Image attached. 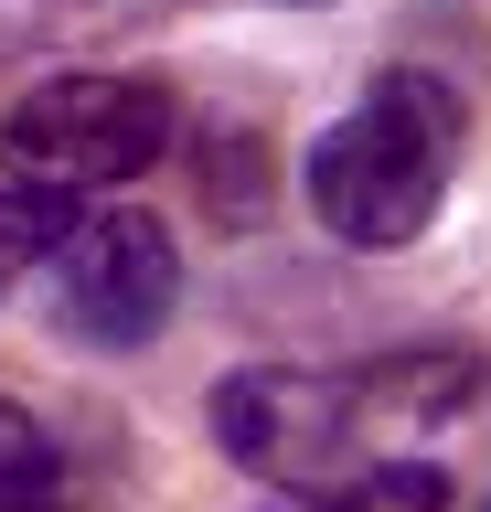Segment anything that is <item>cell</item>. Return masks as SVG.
Masks as SVG:
<instances>
[{
    "label": "cell",
    "mask_w": 491,
    "mask_h": 512,
    "mask_svg": "<svg viewBox=\"0 0 491 512\" xmlns=\"http://www.w3.org/2000/svg\"><path fill=\"white\" fill-rule=\"evenodd\" d=\"M214 438L310 512H491V352L406 342L353 374L257 363L214 384Z\"/></svg>",
    "instance_id": "cell-1"
},
{
    "label": "cell",
    "mask_w": 491,
    "mask_h": 512,
    "mask_svg": "<svg viewBox=\"0 0 491 512\" xmlns=\"http://www.w3.org/2000/svg\"><path fill=\"white\" fill-rule=\"evenodd\" d=\"M459 139H470V107H459L449 75H417L395 64L363 86L353 118H331L310 139V214L342 235V246L385 256V246H417L438 203H449V171H459Z\"/></svg>",
    "instance_id": "cell-2"
},
{
    "label": "cell",
    "mask_w": 491,
    "mask_h": 512,
    "mask_svg": "<svg viewBox=\"0 0 491 512\" xmlns=\"http://www.w3.org/2000/svg\"><path fill=\"white\" fill-rule=\"evenodd\" d=\"M171 128L182 118H171L161 75H54L0 118V171L54 203H86L107 182H139L171 150Z\"/></svg>",
    "instance_id": "cell-3"
},
{
    "label": "cell",
    "mask_w": 491,
    "mask_h": 512,
    "mask_svg": "<svg viewBox=\"0 0 491 512\" xmlns=\"http://www.w3.org/2000/svg\"><path fill=\"white\" fill-rule=\"evenodd\" d=\"M43 288H54V320L75 342L139 352V342H161V320L182 310V246L139 203H75L54 224V246H43Z\"/></svg>",
    "instance_id": "cell-4"
},
{
    "label": "cell",
    "mask_w": 491,
    "mask_h": 512,
    "mask_svg": "<svg viewBox=\"0 0 491 512\" xmlns=\"http://www.w3.org/2000/svg\"><path fill=\"white\" fill-rule=\"evenodd\" d=\"M75 203H54V192H33V182H0V299L43 267V246H54V224H65Z\"/></svg>",
    "instance_id": "cell-5"
},
{
    "label": "cell",
    "mask_w": 491,
    "mask_h": 512,
    "mask_svg": "<svg viewBox=\"0 0 491 512\" xmlns=\"http://www.w3.org/2000/svg\"><path fill=\"white\" fill-rule=\"evenodd\" d=\"M54 480H65L54 438H43L22 406H0V512H11V502H54Z\"/></svg>",
    "instance_id": "cell-6"
},
{
    "label": "cell",
    "mask_w": 491,
    "mask_h": 512,
    "mask_svg": "<svg viewBox=\"0 0 491 512\" xmlns=\"http://www.w3.org/2000/svg\"><path fill=\"white\" fill-rule=\"evenodd\" d=\"M54 22H65V0H0V54L11 43H43Z\"/></svg>",
    "instance_id": "cell-7"
},
{
    "label": "cell",
    "mask_w": 491,
    "mask_h": 512,
    "mask_svg": "<svg viewBox=\"0 0 491 512\" xmlns=\"http://www.w3.org/2000/svg\"><path fill=\"white\" fill-rule=\"evenodd\" d=\"M11 512H65V502H11Z\"/></svg>",
    "instance_id": "cell-8"
},
{
    "label": "cell",
    "mask_w": 491,
    "mask_h": 512,
    "mask_svg": "<svg viewBox=\"0 0 491 512\" xmlns=\"http://www.w3.org/2000/svg\"><path fill=\"white\" fill-rule=\"evenodd\" d=\"M278 11H321V0H278Z\"/></svg>",
    "instance_id": "cell-9"
}]
</instances>
